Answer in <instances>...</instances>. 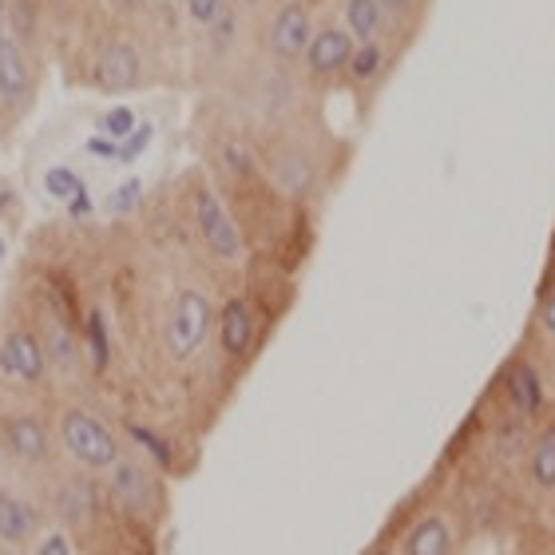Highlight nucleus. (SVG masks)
<instances>
[{
    "instance_id": "obj_2",
    "label": "nucleus",
    "mask_w": 555,
    "mask_h": 555,
    "mask_svg": "<svg viewBox=\"0 0 555 555\" xmlns=\"http://www.w3.org/2000/svg\"><path fill=\"white\" fill-rule=\"evenodd\" d=\"M60 444H64L72 461L92 468V473H107L124 456L119 437L88 409H64L60 413Z\"/></svg>"
},
{
    "instance_id": "obj_4",
    "label": "nucleus",
    "mask_w": 555,
    "mask_h": 555,
    "mask_svg": "<svg viewBox=\"0 0 555 555\" xmlns=\"http://www.w3.org/2000/svg\"><path fill=\"white\" fill-rule=\"evenodd\" d=\"M92 83L104 95H128L147 83V56L131 36H107L95 48L92 60Z\"/></svg>"
},
{
    "instance_id": "obj_10",
    "label": "nucleus",
    "mask_w": 555,
    "mask_h": 555,
    "mask_svg": "<svg viewBox=\"0 0 555 555\" xmlns=\"http://www.w3.org/2000/svg\"><path fill=\"white\" fill-rule=\"evenodd\" d=\"M107 473H112L107 476V492H112V496H116L131 516L151 512V504H155V480H151V473L143 468V464L119 456Z\"/></svg>"
},
{
    "instance_id": "obj_3",
    "label": "nucleus",
    "mask_w": 555,
    "mask_h": 555,
    "mask_svg": "<svg viewBox=\"0 0 555 555\" xmlns=\"http://www.w3.org/2000/svg\"><path fill=\"white\" fill-rule=\"evenodd\" d=\"M267 175H270V183L278 186V195L294 198V203H306V198H313L318 186H322V159H318V151H313L306 139L286 135L267 151Z\"/></svg>"
},
{
    "instance_id": "obj_13",
    "label": "nucleus",
    "mask_w": 555,
    "mask_h": 555,
    "mask_svg": "<svg viewBox=\"0 0 555 555\" xmlns=\"http://www.w3.org/2000/svg\"><path fill=\"white\" fill-rule=\"evenodd\" d=\"M393 44L389 40H370V44H358V52H353V60H349L346 68V80L358 88V92H377L385 83V76L393 72Z\"/></svg>"
},
{
    "instance_id": "obj_6",
    "label": "nucleus",
    "mask_w": 555,
    "mask_h": 555,
    "mask_svg": "<svg viewBox=\"0 0 555 555\" xmlns=\"http://www.w3.org/2000/svg\"><path fill=\"white\" fill-rule=\"evenodd\" d=\"M36 104V72L33 56L21 40H4L0 44V116L9 119V128L16 119H24Z\"/></svg>"
},
{
    "instance_id": "obj_21",
    "label": "nucleus",
    "mask_w": 555,
    "mask_h": 555,
    "mask_svg": "<svg viewBox=\"0 0 555 555\" xmlns=\"http://www.w3.org/2000/svg\"><path fill=\"white\" fill-rule=\"evenodd\" d=\"M44 349H48V361H52V365H56L60 373L80 370V341L72 337L68 325H52V330H48Z\"/></svg>"
},
{
    "instance_id": "obj_32",
    "label": "nucleus",
    "mask_w": 555,
    "mask_h": 555,
    "mask_svg": "<svg viewBox=\"0 0 555 555\" xmlns=\"http://www.w3.org/2000/svg\"><path fill=\"white\" fill-rule=\"evenodd\" d=\"M9 40V0H0V44Z\"/></svg>"
},
{
    "instance_id": "obj_5",
    "label": "nucleus",
    "mask_w": 555,
    "mask_h": 555,
    "mask_svg": "<svg viewBox=\"0 0 555 555\" xmlns=\"http://www.w3.org/2000/svg\"><path fill=\"white\" fill-rule=\"evenodd\" d=\"M191 215H195V231L210 255L222 258V262H238L243 258V231H238V222L231 219L227 203H222L219 191L210 183H198L191 191Z\"/></svg>"
},
{
    "instance_id": "obj_22",
    "label": "nucleus",
    "mask_w": 555,
    "mask_h": 555,
    "mask_svg": "<svg viewBox=\"0 0 555 555\" xmlns=\"http://www.w3.org/2000/svg\"><path fill=\"white\" fill-rule=\"evenodd\" d=\"M44 191L52 198H80L83 195V179L72 167H48V175H44Z\"/></svg>"
},
{
    "instance_id": "obj_18",
    "label": "nucleus",
    "mask_w": 555,
    "mask_h": 555,
    "mask_svg": "<svg viewBox=\"0 0 555 555\" xmlns=\"http://www.w3.org/2000/svg\"><path fill=\"white\" fill-rule=\"evenodd\" d=\"M405 555H452V532L444 516H425L405 535Z\"/></svg>"
},
{
    "instance_id": "obj_8",
    "label": "nucleus",
    "mask_w": 555,
    "mask_h": 555,
    "mask_svg": "<svg viewBox=\"0 0 555 555\" xmlns=\"http://www.w3.org/2000/svg\"><path fill=\"white\" fill-rule=\"evenodd\" d=\"M353 52H358V40H353V33H349L346 24L325 21V24H318V33H313L310 48H306V56H301V68H306L310 80L330 83V80H337V76H346Z\"/></svg>"
},
{
    "instance_id": "obj_25",
    "label": "nucleus",
    "mask_w": 555,
    "mask_h": 555,
    "mask_svg": "<svg viewBox=\"0 0 555 555\" xmlns=\"http://www.w3.org/2000/svg\"><path fill=\"white\" fill-rule=\"evenodd\" d=\"M88 349H92L95 370H104L107 365V330H104V313L100 310L88 313Z\"/></svg>"
},
{
    "instance_id": "obj_20",
    "label": "nucleus",
    "mask_w": 555,
    "mask_h": 555,
    "mask_svg": "<svg viewBox=\"0 0 555 555\" xmlns=\"http://www.w3.org/2000/svg\"><path fill=\"white\" fill-rule=\"evenodd\" d=\"M215 159L227 175H231L234 183H246V179H255L258 175V155L246 147L243 139H222L219 147H215Z\"/></svg>"
},
{
    "instance_id": "obj_29",
    "label": "nucleus",
    "mask_w": 555,
    "mask_h": 555,
    "mask_svg": "<svg viewBox=\"0 0 555 555\" xmlns=\"http://www.w3.org/2000/svg\"><path fill=\"white\" fill-rule=\"evenodd\" d=\"M382 4L393 12L397 21H409V16H416V12H421V4H425V0H382Z\"/></svg>"
},
{
    "instance_id": "obj_16",
    "label": "nucleus",
    "mask_w": 555,
    "mask_h": 555,
    "mask_svg": "<svg viewBox=\"0 0 555 555\" xmlns=\"http://www.w3.org/2000/svg\"><path fill=\"white\" fill-rule=\"evenodd\" d=\"M504 389H508L512 409L520 416H535L544 409V385H540V373H535L528 361H516V365L504 373Z\"/></svg>"
},
{
    "instance_id": "obj_27",
    "label": "nucleus",
    "mask_w": 555,
    "mask_h": 555,
    "mask_svg": "<svg viewBox=\"0 0 555 555\" xmlns=\"http://www.w3.org/2000/svg\"><path fill=\"white\" fill-rule=\"evenodd\" d=\"M535 318H540V330H544L547 337H555V286L544 294V301H540V313H535Z\"/></svg>"
},
{
    "instance_id": "obj_19",
    "label": "nucleus",
    "mask_w": 555,
    "mask_h": 555,
    "mask_svg": "<svg viewBox=\"0 0 555 555\" xmlns=\"http://www.w3.org/2000/svg\"><path fill=\"white\" fill-rule=\"evenodd\" d=\"M56 508L68 524H88L95 516V485L88 480V476H76V480H68V485L60 488Z\"/></svg>"
},
{
    "instance_id": "obj_1",
    "label": "nucleus",
    "mask_w": 555,
    "mask_h": 555,
    "mask_svg": "<svg viewBox=\"0 0 555 555\" xmlns=\"http://www.w3.org/2000/svg\"><path fill=\"white\" fill-rule=\"evenodd\" d=\"M215 322H219V313H215V301H210L207 289L183 286L171 298L167 318H163V349H167V358L179 361V365L191 361L198 349L207 346Z\"/></svg>"
},
{
    "instance_id": "obj_14",
    "label": "nucleus",
    "mask_w": 555,
    "mask_h": 555,
    "mask_svg": "<svg viewBox=\"0 0 555 555\" xmlns=\"http://www.w3.org/2000/svg\"><path fill=\"white\" fill-rule=\"evenodd\" d=\"M393 12L385 9L382 0H341V24H346L358 44L370 40H389L393 33Z\"/></svg>"
},
{
    "instance_id": "obj_9",
    "label": "nucleus",
    "mask_w": 555,
    "mask_h": 555,
    "mask_svg": "<svg viewBox=\"0 0 555 555\" xmlns=\"http://www.w3.org/2000/svg\"><path fill=\"white\" fill-rule=\"evenodd\" d=\"M48 349L44 341L28 330H9V334L0 337V373L9 377V382H21V385H40L48 377Z\"/></svg>"
},
{
    "instance_id": "obj_26",
    "label": "nucleus",
    "mask_w": 555,
    "mask_h": 555,
    "mask_svg": "<svg viewBox=\"0 0 555 555\" xmlns=\"http://www.w3.org/2000/svg\"><path fill=\"white\" fill-rule=\"evenodd\" d=\"M100 131H104L107 139L135 135V112H131V107H112L107 116H100Z\"/></svg>"
},
{
    "instance_id": "obj_33",
    "label": "nucleus",
    "mask_w": 555,
    "mask_h": 555,
    "mask_svg": "<svg viewBox=\"0 0 555 555\" xmlns=\"http://www.w3.org/2000/svg\"><path fill=\"white\" fill-rule=\"evenodd\" d=\"M0 461H4V452H0Z\"/></svg>"
},
{
    "instance_id": "obj_28",
    "label": "nucleus",
    "mask_w": 555,
    "mask_h": 555,
    "mask_svg": "<svg viewBox=\"0 0 555 555\" xmlns=\"http://www.w3.org/2000/svg\"><path fill=\"white\" fill-rule=\"evenodd\" d=\"M36 555H72L68 535H60V532L44 535V540H40V547H36Z\"/></svg>"
},
{
    "instance_id": "obj_12",
    "label": "nucleus",
    "mask_w": 555,
    "mask_h": 555,
    "mask_svg": "<svg viewBox=\"0 0 555 555\" xmlns=\"http://www.w3.org/2000/svg\"><path fill=\"white\" fill-rule=\"evenodd\" d=\"M0 440H4V449L16 456V461H44L48 452H52V437H48V428L40 416L33 413H16V416H4L0 421Z\"/></svg>"
},
{
    "instance_id": "obj_11",
    "label": "nucleus",
    "mask_w": 555,
    "mask_h": 555,
    "mask_svg": "<svg viewBox=\"0 0 555 555\" xmlns=\"http://www.w3.org/2000/svg\"><path fill=\"white\" fill-rule=\"evenodd\" d=\"M219 346L222 353L231 361H243L250 358V349H255V337H258V322H255V310H250V301L246 298H231L227 306L219 310Z\"/></svg>"
},
{
    "instance_id": "obj_15",
    "label": "nucleus",
    "mask_w": 555,
    "mask_h": 555,
    "mask_svg": "<svg viewBox=\"0 0 555 555\" xmlns=\"http://www.w3.org/2000/svg\"><path fill=\"white\" fill-rule=\"evenodd\" d=\"M36 528H40L36 504H28L24 496L0 488V540H4V544H24Z\"/></svg>"
},
{
    "instance_id": "obj_23",
    "label": "nucleus",
    "mask_w": 555,
    "mask_h": 555,
    "mask_svg": "<svg viewBox=\"0 0 555 555\" xmlns=\"http://www.w3.org/2000/svg\"><path fill=\"white\" fill-rule=\"evenodd\" d=\"M128 437L135 440L139 449L147 452L151 461H155V464H163V468H167V464L175 461V456H171V444H167V440H163L159 433H151L147 425H135V421H131V425H128Z\"/></svg>"
},
{
    "instance_id": "obj_17",
    "label": "nucleus",
    "mask_w": 555,
    "mask_h": 555,
    "mask_svg": "<svg viewBox=\"0 0 555 555\" xmlns=\"http://www.w3.org/2000/svg\"><path fill=\"white\" fill-rule=\"evenodd\" d=\"M528 480L535 492H555V425H544L528 444Z\"/></svg>"
},
{
    "instance_id": "obj_30",
    "label": "nucleus",
    "mask_w": 555,
    "mask_h": 555,
    "mask_svg": "<svg viewBox=\"0 0 555 555\" xmlns=\"http://www.w3.org/2000/svg\"><path fill=\"white\" fill-rule=\"evenodd\" d=\"M112 9L124 12V16H143L151 9V0H112Z\"/></svg>"
},
{
    "instance_id": "obj_24",
    "label": "nucleus",
    "mask_w": 555,
    "mask_h": 555,
    "mask_svg": "<svg viewBox=\"0 0 555 555\" xmlns=\"http://www.w3.org/2000/svg\"><path fill=\"white\" fill-rule=\"evenodd\" d=\"M227 9V0H183V12L186 21L195 24L198 33H207L210 24L219 21V12Z\"/></svg>"
},
{
    "instance_id": "obj_7",
    "label": "nucleus",
    "mask_w": 555,
    "mask_h": 555,
    "mask_svg": "<svg viewBox=\"0 0 555 555\" xmlns=\"http://www.w3.org/2000/svg\"><path fill=\"white\" fill-rule=\"evenodd\" d=\"M313 33H318V21H313V12L306 0H286V4H278L274 16L267 21V52L270 60L278 64H301L306 56V48H310Z\"/></svg>"
},
{
    "instance_id": "obj_31",
    "label": "nucleus",
    "mask_w": 555,
    "mask_h": 555,
    "mask_svg": "<svg viewBox=\"0 0 555 555\" xmlns=\"http://www.w3.org/2000/svg\"><path fill=\"white\" fill-rule=\"evenodd\" d=\"M44 4V12H52V16H68V12H76L83 4V0H40Z\"/></svg>"
}]
</instances>
